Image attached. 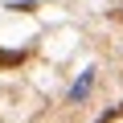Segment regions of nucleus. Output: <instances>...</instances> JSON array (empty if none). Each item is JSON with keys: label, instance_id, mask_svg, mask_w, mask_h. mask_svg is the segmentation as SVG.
<instances>
[{"label": "nucleus", "instance_id": "2", "mask_svg": "<svg viewBox=\"0 0 123 123\" xmlns=\"http://www.w3.org/2000/svg\"><path fill=\"white\" fill-rule=\"evenodd\" d=\"M119 115H123V103H119V107H111V111H107V115H98V119H94V123H115V119H119Z\"/></svg>", "mask_w": 123, "mask_h": 123}, {"label": "nucleus", "instance_id": "1", "mask_svg": "<svg viewBox=\"0 0 123 123\" xmlns=\"http://www.w3.org/2000/svg\"><path fill=\"white\" fill-rule=\"evenodd\" d=\"M94 74H98V70H94V66H86V70H82V74H78V82H74V86H70V103H82V98H86V94H90V86H94Z\"/></svg>", "mask_w": 123, "mask_h": 123}]
</instances>
